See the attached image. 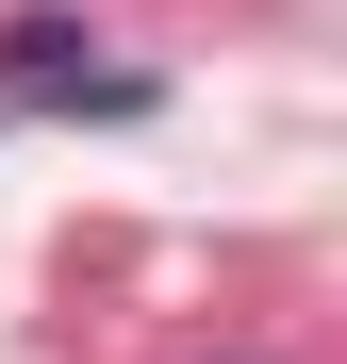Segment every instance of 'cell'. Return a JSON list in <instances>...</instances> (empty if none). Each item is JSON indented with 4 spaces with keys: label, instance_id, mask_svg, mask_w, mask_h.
I'll return each mask as SVG.
<instances>
[{
    "label": "cell",
    "instance_id": "2",
    "mask_svg": "<svg viewBox=\"0 0 347 364\" xmlns=\"http://www.w3.org/2000/svg\"><path fill=\"white\" fill-rule=\"evenodd\" d=\"M231 364H265V348H231Z\"/></svg>",
    "mask_w": 347,
    "mask_h": 364
},
{
    "label": "cell",
    "instance_id": "1",
    "mask_svg": "<svg viewBox=\"0 0 347 364\" xmlns=\"http://www.w3.org/2000/svg\"><path fill=\"white\" fill-rule=\"evenodd\" d=\"M83 17H0V100H83V116H149L165 83L149 67H83Z\"/></svg>",
    "mask_w": 347,
    "mask_h": 364
}]
</instances>
